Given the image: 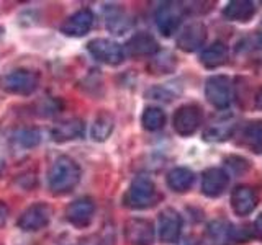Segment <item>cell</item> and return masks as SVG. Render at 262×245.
<instances>
[{
	"mask_svg": "<svg viewBox=\"0 0 262 245\" xmlns=\"http://www.w3.org/2000/svg\"><path fill=\"white\" fill-rule=\"evenodd\" d=\"M106 28L113 35H125V33L131 28V21L126 16V13L120 10V8H115L108 15H106Z\"/></svg>",
	"mask_w": 262,
	"mask_h": 245,
	"instance_id": "cb8c5ba5",
	"label": "cell"
},
{
	"mask_svg": "<svg viewBox=\"0 0 262 245\" xmlns=\"http://www.w3.org/2000/svg\"><path fill=\"white\" fill-rule=\"evenodd\" d=\"M195 175L192 170L185 167H176L167 174V186L176 193H185L192 188Z\"/></svg>",
	"mask_w": 262,
	"mask_h": 245,
	"instance_id": "ffe728a7",
	"label": "cell"
},
{
	"mask_svg": "<svg viewBox=\"0 0 262 245\" xmlns=\"http://www.w3.org/2000/svg\"><path fill=\"white\" fill-rule=\"evenodd\" d=\"M95 15L90 8H82L76 13L69 15L61 24V33L69 38H82L92 30Z\"/></svg>",
	"mask_w": 262,
	"mask_h": 245,
	"instance_id": "8fae6325",
	"label": "cell"
},
{
	"mask_svg": "<svg viewBox=\"0 0 262 245\" xmlns=\"http://www.w3.org/2000/svg\"><path fill=\"white\" fill-rule=\"evenodd\" d=\"M226 165L231 168V172H234V174H243V172L249 168V162L241 157H231L226 160Z\"/></svg>",
	"mask_w": 262,
	"mask_h": 245,
	"instance_id": "f546056e",
	"label": "cell"
},
{
	"mask_svg": "<svg viewBox=\"0 0 262 245\" xmlns=\"http://www.w3.org/2000/svg\"><path fill=\"white\" fill-rule=\"evenodd\" d=\"M146 96L152 98V100H161V102H170L174 100L176 93L172 92L169 87H164V85H159V87H152L151 90H147L146 92Z\"/></svg>",
	"mask_w": 262,
	"mask_h": 245,
	"instance_id": "f1b7e54d",
	"label": "cell"
},
{
	"mask_svg": "<svg viewBox=\"0 0 262 245\" xmlns=\"http://www.w3.org/2000/svg\"><path fill=\"white\" fill-rule=\"evenodd\" d=\"M85 133V122L80 118H68L57 121L51 129V139L54 142H69L80 139Z\"/></svg>",
	"mask_w": 262,
	"mask_h": 245,
	"instance_id": "2e32d148",
	"label": "cell"
},
{
	"mask_svg": "<svg viewBox=\"0 0 262 245\" xmlns=\"http://www.w3.org/2000/svg\"><path fill=\"white\" fill-rule=\"evenodd\" d=\"M205 41H207V28L200 21L188 23L187 27L179 33L177 46L182 49L184 53H193L196 49H200Z\"/></svg>",
	"mask_w": 262,
	"mask_h": 245,
	"instance_id": "5bb4252c",
	"label": "cell"
},
{
	"mask_svg": "<svg viewBox=\"0 0 262 245\" xmlns=\"http://www.w3.org/2000/svg\"><path fill=\"white\" fill-rule=\"evenodd\" d=\"M95 201L89 196H82V198L74 200L72 203H69V206L66 208V219L74 227H87L90 226V223L94 220L95 216Z\"/></svg>",
	"mask_w": 262,
	"mask_h": 245,
	"instance_id": "9c48e42d",
	"label": "cell"
},
{
	"mask_svg": "<svg viewBox=\"0 0 262 245\" xmlns=\"http://www.w3.org/2000/svg\"><path fill=\"white\" fill-rule=\"evenodd\" d=\"M115 129V118L113 114L108 111H100L95 116L94 119V125H92V139L95 142H105L108 139Z\"/></svg>",
	"mask_w": 262,
	"mask_h": 245,
	"instance_id": "7402d4cb",
	"label": "cell"
},
{
	"mask_svg": "<svg viewBox=\"0 0 262 245\" xmlns=\"http://www.w3.org/2000/svg\"><path fill=\"white\" fill-rule=\"evenodd\" d=\"M87 51L95 61L106 65H118L125 61V49H123V46L106 38H95L89 41Z\"/></svg>",
	"mask_w": 262,
	"mask_h": 245,
	"instance_id": "8992f818",
	"label": "cell"
},
{
	"mask_svg": "<svg viewBox=\"0 0 262 245\" xmlns=\"http://www.w3.org/2000/svg\"><path fill=\"white\" fill-rule=\"evenodd\" d=\"M125 239L129 245H152L156 231L151 220L133 217L125 224Z\"/></svg>",
	"mask_w": 262,
	"mask_h": 245,
	"instance_id": "7c38bea8",
	"label": "cell"
},
{
	"mask_svg": "<svg viewBox=\"0 0 262 245\" xmlns=\"http://www.w3.org/2000/svg\"><path fill=\"white\" fill-rule=\"evenodd\" d=\"M229 183V175L221 168H208L203 172L202 193L208 198H218L225 193Z\"/></svg>",
	"mask_w": 262,
	"mask_h": 245,
	"instance_id": "e0dca14e",
	"label": "cell"
},
{
	"mask_svg": "<svg viewBox=\"0 0 262 245\" xmlns=\"http://www.w3.org/2000/svg\"><path fill=\"white\" fill-rule=\"evenodd\" d=\"M185 7L177 2H164L156 10V27L161 31L162 36H170L179 30L180 23L184 20Z\"/></svg>",
	"mask_w": 262,
	"mask_h": 245,
	"instance_id": "5b68a950",
	"label": "cell"
},
{
	"mask_svg": "<svg viewBox=\"0 0 262 245\" xmlns=\"http://www.w3.org/2000/svg\"><path fill=\"white\" fill-rule=\"evenodd\" d=\"M228 56H229L228 46L216 41V43L210 44L208 47H205L202 51L200 64L207 69H216V67H221V65L228 61Z\"/></svg>",
	"mask_w": 262,
	"mask_h": 245,
	"instance_id": "d6986e66",
	"label": "cell"
},
{
	"mask_svg": "<svg viewBox=\"0 0 262 245\" xmlns=\"http://www.w3.org/2000/svg\"><path fill=\"white\" fill-rule=\"evenodd\" d=\"M256 106L259 110H262V88H259V92L256 95Z\"/></svg>",
	"mask_w": 262,
	"mask_h": 245,
	"instance_id": "d6a6232c",
	"label": "cell"
},
{
	"mask_svg": "<svg viewBox=\"0 0 262 245\" xmlns=\"http://www.w3.org/2000/svg\"><path fill=\"white\" fill-rule=\"evenodd\" d=\"M176 67V57L170 53H156L149 62L151 74H167L174 70Z\"/></svg>",
	"mask_w": 262,
	"mask_h": 245,
	"instance_id": "83f0119b",
	"label": "cell"
},
{
	"mask_svg": "<svg viewBox=\"0 0 262 245\" xmlns=\"http://www.w3.org/2000/svg\"><path fill=\"white\" fill-rule=\"evenodd\" d=\"M202 110L196 105H184L174 114V129L180 136H190L202 125Z\"/></svg>",
	"mask_w": 262,
	"mask_h": 245,
	"instance_id": "4fadbf2b",
	"label": "cell"
},
{
	"mask_svg": "<svg viewBox=\"0 0 262 245\" xmlns=\"http://www.w3.org/2000/svg\"><path fill=\"white\" fill-rule=\"evenodd\" d=\"M82 245H89V243H82Z\"/></svg>",
	"mask_w": 262,
	"mask_h": 245,
	"instance_id": "e575fe53",
	"label": "cell"
},
{
	"mask_svg": "<svg viewBox=\"0 0 262 245\" xmlns=\"http://www.w3.org/2000/svg\"><path fill=\"white\" fill-rule=\"evenodd\" d=\"M257 206V194L248 185L236 186L231 193V208L237 216H248Z\"/></svg>",
	"mask_w": 262,
	"mask_h": 245,
	"instance_id": "ac0fdd59",
	"label": "cell"
},
{
	"mask_svg": "<svg viewBox=\"0 0 262 245\" xmlns=\"http://www.w3.org/2000/svg\"><path fill=\"white\" fill-rule=\"evenodd\" d=\"M141 122L147 131H159L166 125V113L158 106H147L141 116Z\"/></svg>",
	"mask_w": 262,
	"mask_h": 245,
	"instance_id": "484cf974",
	"label": "cell"
},
{
	"mask_svg": "<svg viewBox=\"0 0 262 245\" xmlns=\"http://www.w3.org/2000/svg\"><path fill=\"white\" fill-rule=\"evenodd\" d=\"M248 239V234L243 229H237L229 220H213L207 226L203 234L205 245H233Z\"/></svg>",
	"mask_w": 262,
	"mask_h": 245,
	"instance_id": "277c9868",
	"label": "cell"
},
{
	"mask_svg": "<svg viewBox=\"0 0 262 245\" xmlns=\"http://www.w3.org/2000/svg\"><path fill=\"white\" fill-rule=\"evenodd\" d=\"M79 182L80 167L68 155H59L48 170V188L53 194H68L79 185Z\"/></svg>",
	"mask_w": 262,
	"mask_h": 245,
	"instance_id": "6da1fadb",
	"label": "cell"
},
{
	"mask_svg": "<svg viewBox=\"0 0 262 245\" xmlns=\"http://www.w3.org/2000/svg\"><path fill=\"white\" fill-rule=\"evenodd\" d=\"M254 234L262 240V212L257 216V219L254 220Z\"/></svg>",
	"mask_w": 262,
	"mask_h": 245,
	"instance_id": "1f68e13d",
	"label": "cell"
},
{
	"mask_svg": "<svg viewBox=\"0 0 262 245\" xmlns=\"http://www.w3.org/2000/svg\"><path fill=\"white\" fill-rule=\"evenodd\" d=\"M243 139L244 145H248L252 152L262 154V122H251V125L246 126Z\"/></svg>",
	"mask_w": 262,
	"mask_h": 245,
	"instance_id": "d4e9b609",
	"label": "cell"
},
{
	"mask_svg": "<svg viewBox=\"0 0 262 245\" xmlns=\"http://www.w3.org/2000/svg\"><path fill=\"white\" fill-rule=\"evenodd\" d=\"M223 13L228 20L246 23L252 18L254 13H256V7H254V4L249 2V0H233V2H229L225 7Z\"/></svg>",
	"mask_w": 262,
	"mask_h": 245,
	"instance_id": "44dd1931",
	"label": "cell"
},
{
	"mask_svg": "<svg viewBox=\"0 0 262 245\" xmlns=\"http://www.w3.org/2000/svg\"><path fill=\"white\" fill-rule=\"evenodd\" d=\"M39 85V74L31 69H15L0 77V88L10 95L28 96Z\"/></svg>",
	"mask_w": 262,
	"mask_h": 245,
	"instance_id": "3957f363",
	"label": "cell"
},
{
	"mask_svg": "<svg viewBox=\"0 0 262 245\" xmlns=\"http://www.w3.org/2000/svg\"><path fill=\"white\" fill-rule=\"evenodd\" d=\"M13 142L21 149H33L41 142V133L35 128H21L13 134Z\"/></svg>",
	"mask_w": 262,
	"mask_h": 245,
	"instance_id": "4316f807",
	"label": "cell"
},
{
	"mask_svg": "<svg viewBox=\"0 0 262 245\" xmlns=\"http://www.w3.org/2000/svg\"><path fill=\"white\" fill-rule=\"evenodd\" d=\"M236 128V122L231 118L226 119H220L218 122H211L207 128V131L203 133V139L210 142H221L226 141L228 137H231L233 131Z\"/></svg>",
	"mask_w": 262,
	"mask_h": 245,
	"instance_id": "603a6c76",
	"label": "cell"
},
{
	"mask_svg": "<svg viewBox=\"0 0 262 245\" xmlns=\"http://www.w3.org/2000/svg\"><path fill=\"white\" fill-rule=\"evenodd\" d=\"M182 216L176 209L166 208L164 211H161L158 223L159 240L164 243H176L180 239V234H182Z\"/></svg>",
	"mask_w": 262,
	"mask_h": 245,
	"instance_id": "30bf717a",
	"label": "cell"
},
{
	"mask_svg": "<svg viewBox=\"0 0 262 245\" xmlns=\"http://www.w3.org/2000/svg\"><path fill=\"white\" fill-rule=\"evenodd\" d=\"M4 35H5V30H4V27H0V41L4 39Z\"/></svg>",
	"mask_w": 262,
	"mask_h": 245,
	"instance_id": "836d02e7",
	"label": "cell"
},
{
	"mask_svg": "<svg viewBox=\"0 0 262 245\" xmlns=\"http://www.w3.org/2000/svg\"><path fill=\"white\" fill-rule=\"evenodd\" d=\"M205 96L216 110H225L233 100L231 80L226 76H213L205 84Z\"/></svg>",
	"mask_w": 262,
	"mask_h": 245,
	"instance_id": "52a82bcc",
	"label": "cell"
},
{
	"mask_svg": "<svg viewBox=\"0 0 262 245\" xmlns=\"http://www.w3.org/2000/svg\"><path fill=\"white\" fill-rule=\"evenodd\" d=\"M8 216H10V208L5 201H0V229L7 224Z\"/></svg>",
	"mask_w": 262,
	"mask_h": 245,
	"instance_id": "4dcf8cb0",
	"label": "cell"
},
{
	"mask_svg": "<svg viewBox=\"0 0 262 245\" xmlns=\"http://www.w3.org/2000/svg\"><path fill=\"white\" fill-rule=\"evenodd\" d=\"M51 216L53 211L46 203H35L21 212L16 226L25 232H36L48 227L51 223Z\"/></svg>",
	"mask_w": 262,
	"mask_h": 245,
	"instance_id": "ba28073f",
	"label": "cell"
},
{
	"mask_svg": "<svg viewBox=\"0 0 262 245\" xmlns=\"http://www.w3.org/2000/svg\"><path fill=\"white\" fill-rule=\"evenodd\" d=\"M123 49H125V54L129 57H146V56H154L158 53L159 44L151 33L139 31L128 39V43Z\"/></svg>",
	"mask_w": 262,
	"mask_h": 245,
	"instance_id": "9a60e30c",
	"label": "cell"
},
{
	"mask_svg": "<svg viewBox=\"0 0 262 245\" xmlns=\"http://www.w3.org/2000/svg\"><path fill=\"white\" fill-rule=\"evenodd\" d=\"M159 198V191L152 180L146 175H139L131 182L123 203L129 209H147L158 204Z\"/></svg>",
	"mask_w": 262,
	"mask_h": 245,
	"instance_id": "7a4b0ae2",
	"label": "cell"
}]
</instances>
